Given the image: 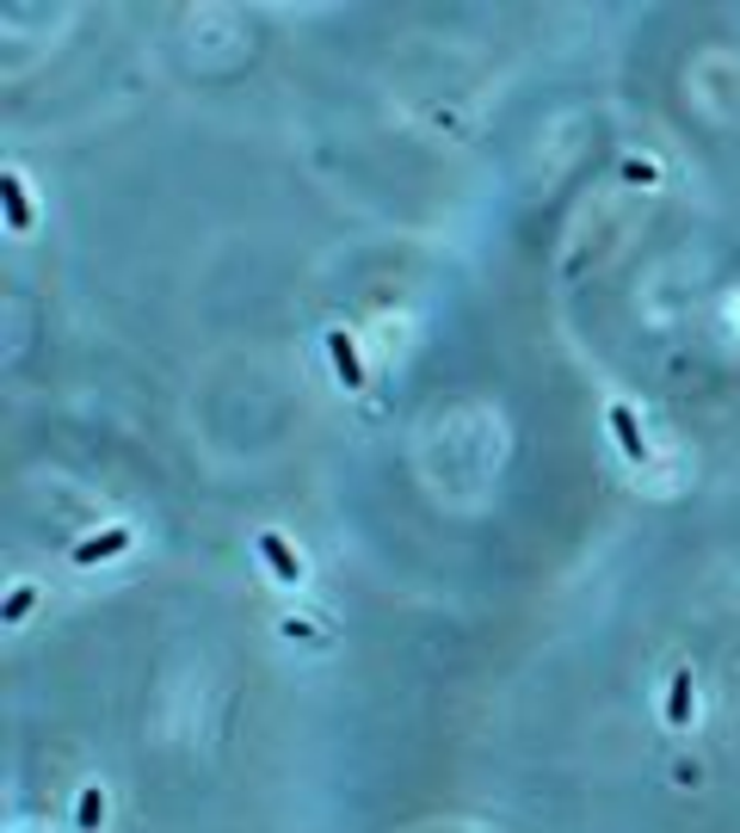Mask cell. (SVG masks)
<instances>
[{"label":"cell","instance_id":"1","mask_svg":"<svg viewBox=\"0 0 740 833\" xmlns=\"http://www.w3.org/2000/svg\"><path fill=\"white\" fill-rule=\"evenodd\" d=\"M321 347H328V364H333V377H340V390H346V395H364V390H371L364 352H358V340H352L346 328H328V333H321Z\"/></svg>","mask_w":740,"mask_h":833},{"label":"cell","instance_id":"2","mask_svg":"<svg viewBox=\"0 0 740 833\" xmlns=\"http://www.w3.org/2000/svg\"><path fill=\"white\" fill-rule=\"evenodd\" d=\"M605 426H611V439H617V451H623V463H636V470H648V463H654V439L642 432V420H636L630 402H611V408H605Z\"/></svg>","mask_w":740,"mask_h":833},{"label":"cell","instance_id":"3","mask_svg":"<svg viewBox=\"0 0 740 833\" xmlns=\"http://www.w3.org/2000/svg\"><path fill=\"white\" fill-rule=\"evenodd\" d=\"M253 550H259V562H266V574L278 587H302V581H309V568H302V556L290 550V537H284V531H272V525H266V531L253 537Z\"/></svg>","mask_w":740,"mask_h":833},{"label":"cell","instance_id":"4","mask_svg":"<svg viewBox=\"0 0 740 833\" xmlns=\"http://www.w3.org/2000/svg\"><path fill=\"white\" fill-rule=\"evenodd\" d=\"M130 544H136V531H130V525H106V531L68 544V562H75V568H99V562H111V556H124Z\"/></svg>","mask_w":740,"mask_h":833},{"label":"cell","instance_id":"5","mask_svg":"<svg viewBox=\"0 0 740 833\" xmlns=\"http://www.w3.org/2000/svg\"><path fill=\"white\" fill-rule=\"evenodd\" d=\"M661 716H666V728H692V716H697V679H692V667H673Z\"/></svg>","mask_w":740,"mask_h":833},{"label":"cell","instance_id":"6","mask_svg":"<svg viewBox=\"0 0 740 833\" xmlns=\"http://www.w3.org/2000/svg\"><path fill=\"white\" fill-rule=\"evenodd\" d=\"M0 205H7V229L13 235H32V186H25V174H0Z\"/></svg>","mask_w":740,"mask_h":833},{"label":"cell","instance_id":"7","mask_svg":"<svg viewBox=\"0 0 740 833\" xmlns=\"http://www.w3.org/2000/svg\"><path fill=\"white\" fill-rule=\"evenodd\" d=\"M106 815H111L106 785H87V790L75 797V833H99V827H106Z\"/></svg>","mask_w":740,"mask_h":833},{"label":"cell","instance_id":"8","mask_svg":"<svg viewBox=\"0 0 740 833\" xmlns=\"http://www.w3.org/2000/svg\"><path fill=\"white\" fill-rule=\"evenodd\" d=\"M32 605H37V587H32V581H19V587H13V599L0 605V624H7V629L25 624V612H32Z\"/></svg>","mask_w":740,"mask_h":833},{"label":"cell","instance_id":"9","mask_svg":"<svg viewBox=\"0 0 740 833\" xmlns=\"http://www.w3.org/2000/svg\"><path fill=\"white\" fill-rule=\"evenodd\" d=\"M278 636H290V643H309V648H321L316 624H302V617H284V624H278Z\"/></svg>","mask_w":740,"mask_h":833},{"label":"cell","instance_id":"10","mask_svg":"<svg viewBox=\"0 0 740 833\" xmlns=\"http://www.w3.org/2000/svg\"><path fill=\"white\" fill-rule=\"evenodd\" d=\"M623 179H630V186H654V161H630V167H623Z\"/></svg>","mask_w":740,"mask_h":833}]
</instances>
